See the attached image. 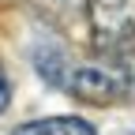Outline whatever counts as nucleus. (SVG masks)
<instances>
[{"label": "nucleus", "instance_id": "f257e3e1", "mask_svg": "<svg viewBox=\"0 0 135 135\" xmlns=\"http://www.w3.org/2000/svg\"><path fill=\"white\" fill-rule=\"evenodd\" d=\"M94 56L124 68L135 83V0H86Z\"/></svg>", "mask_w": 135, "mask_h": 135}, {"label": "nucleus", "instance_id": "f03ea898", "mask_svg": "<svg viewBox=\"0 0 135 135\" xmlns=\"http://www.w3.org/2000/svg\"><path fill=\"white\" fill-rule=\"evenodd\" d=\"M64 90H71L79 101H90V105H113V101H124L128 94H135V83L124 68L94 56L68 68Z\"/></svg>", "mask_w": 135, "mask_h": 135}, {"label": "nucleus", "instance_id": "7ed1b4c3", "mask_svg": "<svg viewBox=\"0 0 135 135\" xmlns=\"http://www.w3.org/2000/svg\"><path fill=\"white\" fill-rule=\"evenodd\" d=\"M11 135H94V124L83 116H41L19 124Z\"/></svg>", "mask_w": 135, "mask_h": 135}, {"label": "nucleus", "instance_id": "20e7f679", "mask_svg": "<svg viewBox=\"0 0 135 135\" xmlns=\"http://www.w3.org/2000/svg\"><path fill=\"white\" fill-rule=\"evenodd\" d=\"M8 101H11V83H8V71H4V64H0V113L8 109Z\"/></svg>", "mask_w": 135, "mask_h": 135}]
</instances>
